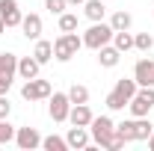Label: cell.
I'll return each instance as SVG.
<instances>
[{
    "mask_svg": "<svg viewBox=\"0 0 154 151\" xmlns=\"http://www.w3.org/2000/svg\"><path fill=\"white\" fill-rule=\"evenodd\" d=\"M134 48L142 51V54H148V51L154 48V36H151V33H136V36H134Z\"/></svg>",
    "mask_w": 154,
    "mask_h": 151,
    "instance_id": "cell-25",
    "label": "cell"
},
{
    "mask_svg": "<svg viewBox=\"0 0 154 151\" xmlns=\"http://www.w3.org/2000/svg\"><path fill=\"white\" fill-rule=\"evenodd\" d=\"M80 48H83V36H77V30L74 33H62V36L54 42V59H57V62H68V59L77 57Z\"/></svg>",
    "mask_w": 154,
    "mask_h": 151,
    "instance_id": "cell-2",
    "label": "cell"
},
{
    "mask_svg": "<svg viewBox=\"0 0 154 151\" xmlns=\"http://www.w3.org/2000/svg\"><path fill=\"white\" fill-rule=\"evenodd\" d=\"M83 15H86L89 21H104L107 6H104L101 0H86V3H83Z\"/></svg>",
    "mask_w": 154,
    "mask_h": 151,
    "instance_id": "cell-17",
    "label": "cell"
},
{
    "mask_svg": "<svg viewBox=\"0 0 154 151\" xmlns=\"http://www.w3.org/2000/svg\"><path fill=\"white\" fill-rule=\"evenodd\" d=\"M89 133H92V142L104 148V142L116 133L113 119H110V116H95V119H92V125H89Z\"/></svg>",
    "mask_w": 154,
    "mask_h": 151,
    "instance_id": "cell-6",
    "label": "cell"
},
{
    "mask_svg": "<svg viewBox=\"0 0 154 151\" xmlns=\"http://www.w3.org/2000/svg\"><path fill=\"white\" fill-rule=\"evenodd\" d=\"M128 110L134 119H142V116H148L154 110V86H139L136 95L128 101Z\"/></svg>",
    "mask_w": 154,
    "mask_h": 151,
    "instance_id": "cell-4",
    "label": "cell"
},
{
    "mask_svg": "<svg viewBox=\"0 0 154 151\" xmlns=\"http://www.w3.org/2000/svg\"><path fill=\"white\" fill-rule=\"evenodd\" d=\"M21 30H24V39H42V15L36 12H30V15H24L21 18Z\"/></svg>",
    "mask_w": 154,
    "mask_h": 151,
    "instance_id": "cell-13",
    "label": "cell"
},
{
    "mask_svg": "<svg viewBox=\"0 0 154 151\" xmlns=\"http://www.w3.org/2000/svg\"><path fill=\"white\" fill-rule=\"evenodd\" d=\"M6 30H9V27H6V21L0 18V36H3V33H6Z\"/></svg>",
    "mask_w": 154,
    "mask_h": 151,
    "instance_id": "cell-31",
    "label": "cell"
},
{
    "mask_svg": "<svg viewBox=\"0 0 154 151\" xmlns=\"http://www.w3.org/2000/svg\"><path fill=\"white\" fill-rule=\"evenodd\" d=\"M0 77H9V80L18 77V57L9 54V51L0 54Z\"/></svg>",
    "mask_w": 154,
    "mask_h": 151,
    "instance_id": "cell-16",
    "label": "cell"
},
{
    "mask_svg": "<svg viewBox=\"0 0 154 151\" xmlns=\"http://www.w3.org/2000/svg\"><path fill=\"white\" fill-rule=\"evenodd\" d=\"M148 148L154 151V133H151V136H148Z\"/></svg>",
    "mask_w": 154,
    "mask_h": 151,
    "instance_id": "cell-33",
    "label": "cell"
},
{
    "mask_svg": "<svg viewBox=\"0 0 154 151\" xmlns=\"http://www.w3.org/2000/svg\"><path fill=\"white\" fill-rule=\"evenodd\" d=\"M33 57L45 65V62H51L54 59V42H45V39H36V51H33Z\"/></svg>",
    "mask_w": 154,
    "mask_h": 151,
    "instance_id": "cell-19",
    "label": "cell"
},
{
    "mask_svg": "<svg viewBox=\"0 0 154 151\" xmlns=\"http://www.w3.org/2000/svg\"><path fill=\"white\" fill-rule=\"evenodd\" d=\"M113 27L110 24H104V21H92V27L83 33V48H92V51H98V48H104V45H110L113 42Z\"/></svg>",
    "mask_w": 154,
    "mask_h": 151,
    "instance_id": "cell-3",
    "label": "cell"
},
{
    "mask_svg": "<svg viewBox=\"0 0 154 151\" xmlns=\"http://www.w3.org/2000/svg\"><path fill=\"white\" fill-rule=\"evenodd\" d=\"M104 104H107V110L119 113V110H125V107H128V98H125V95H119V92L113 89V92L107 95V101H104Z\"/></svg>",
    "mask_w": 154,
    "mask_h": 151,
    "instance_id": "cell-24",
    "label": "cell"
},
{
    "mask_svg": "<svg viewBox=\"0 0 154 151\" xmlns=\"http://www.w3.org/2000/svg\"><path fill=\"white\" fill-rule=\"evenodd\" d=\"M9 113H12V104L6 95H0V119H9Z\"/></svg>",
    "mask_w": 154,
    "mask_h": 151,
    "instance_id": "cell-29",
    "label": "cell"
},
{
    "mask_svg": "<svg viewBox=\"0 0 154 151\" xmlns=\"http://www.w3.org/2000/svg\"><path fill=\"white\" fill-rule=\"evenodd\" d=\"M15 131H18V128H12V125H9V119H0V145L15 142Z\"/></svg>",
    "mask_w": 154,
    "mask_h": 151,
    "instance_id": "cell-27",
    "label": "cell"
},
{
    "mask_svg": "<svg viewBox=\"0 0 154 151\" xmlns=\"http://www.w3.org/2000/svg\"><path fill=\"white\" fill-rule=\"evenodd\" d=\"M68 101H71V104H89V89H86L83 83H74V86L68 89Z\"/></svg>",
    "mask_w": 154,
    "mask_h": 151,
    "instance_id": "cell-23",
    "label": "cell"
},
{
    "mask_svg": "<svg viewBox=\"0 0 154 151\" xmlns=\"http://www.w3.org/2000/svg\"><path fill=\"white\" fill-rule=\"evenodd\" d=\"M89 139H92L89 128H77V125H71V131L65 133V142H68V148H77V151L86 148V145H89Z\"/></svg>",
    "mask_w": 154,
    "mask_h": 151,
    "instance_id": "cell-11",
    "label": "cell"
},
{
    "mask_svg": "<svg viewBox=\"0 0 154 151\" xmlns=\"http://www.w3.org/2000/svg\"><path fill=\"white\" fill-rule=\"evenodd\" d=\"M48 113H51V119H54V122H68V113H71V101H68V92H54V95H51Z\"/></svg>",
    "mask_w": 154,
    "mask_h": 151,
    "instance_id": "cell-7",
    "label": "cell"
},
{
    "mask_svg": "<svg viewBox=\"0 0 154 151\" xmlns=\"http://www.w3.org/2000/svg\"><path fill=\"white\" fill-rule=\"evenodd\" d=\"M38 68H42V62H38L36 57H18V77L21 80L38 77Z\"/></svg>",
    "mask_w": 154,
    "mask_h": 151,
    "instance_id": "cell-14",
    "label": "cell"
},
{
    "mask_svg": "<svg viewBox=\"0 0 154 151\" xmlns=\"http://www.w3.org/2000/svg\"><path fill=\"white\" fill-rule=\"evenodd\" d=\"M131 24H134V18H131V12H125V9H119V12L110 15V27H113V30H131Z\"/></svg>",
    "mask_w": 154,
    "mask_h": 151,
    "instance_id": "cell-21",
    "label": "cell"
},
{
    "mask_svg": "<svg viewBox=\"0 0 154 151\" xmlns=\"http://www.w3.org/2000/svg\"><path fill=\"white\" fill-rule=\"evenodd\" d=\"M51 95H54L51 80H42V77L24 80V86H21V98H24V101H45V98H51Z\"/></svg>",
    "mask_w": 154,
    "mask_h": 151,
    "instance_id": "cell-5",
    "label": "cell"
},
{
    "mask_svg": "<svg viewBox=\"0 0 154 151\" xmlns=\"http://www.w3.org/2000/svg\"><path fill=\"white\" fill-rule=\"evenodd\" d=\"M92 110H89V104H71V113H68V122L77 125V128H89L92 125Z\"/></svg>",
    "mask_w": 154,
    "mask_h": 151,
    "instance_id": "cell-12",
    "label": "cell"
},
{
    "mask_svg": "<svg viewBox=\"0 0 154 151\" xmlns=\"http://www.w3.org/2000/svg\"><path fill=\"white\" fill-rule=\"evenodd\" d=\"M113 45L122 51V54L134 51V33H131V30H116L113 33Z\"/></svg>",
    "mask_w": 154,
    "mask_h": 151,
    "instance_id": "cell-18",
    "label": "cell"
},
{
    "mask_svg": "<svg viewBox=\"0 0 154 151\" xmlns=\"http://www.w3.org/2000/svg\"><path fill=\"white\" fill-rule=\"evenodd\" d=\"M15 145L21 151H36V148H42V133L36 128H18L15 131Z\"/></svg>",
    "mask_w": 154,
    "mask_h": 151,
    "instance_id": "cell-8",
    "label": "cell"
},
{
    "mask_svg": "<svg viewBox=\"0 0 154 151\" xmlns=\"http://www.w3.org/2000/svg\"><path fill=\"white\" fill-rule=\"evenodd\" d=\"M113 89H116L119 95H125V98L131 101V98L136 95V89H139V83H136L134 77H122V80H116V86H113Z\"/></svg>",
    "mask_w": 154,
    "mask_h": 151,
    "instance_id": "cell-20",
    "label": "cell"
},
{
    "mask_svg": "<svg viewBox=\"0 0 154 151\" xmlns=\"http://www.w3.org/2000/svg\"><path fill=\"white\" fill-rule=\"evenodd\" d=\"M45 9H48L51 15H62V12L68 9V0H45Z\"/></svg>",
    "mask_w": 154,
    "mask_h": 151,
    "instance_id": "cell-28",
    "label": "cell"
},
{
    "mask_svg": "<svg viewBox=\"0 0 154 151\" xmlns=\"http://www.w3.org/2000/svg\"><path fill=\"white\" fill-rule=\"evenodd\" d=\"M119 59H122V51H119L116 45H104V48H98V62H101V68H116Z\"/></svg>",
    "mask_w": 154,
    "mask_h": 151,
    "instance_id": "cell-15",
    "label": "cell"
},
{
    "mask_svg": "<svg viewBox=\"0 0 154 151\" xmlns=\"http://www.w3.org/2000/svg\"><path fill=\"white\" fill-rule=\"evenodd\" d=\"M116 131L125 136V142H142L154 133V125L148 122V116H142V119H128V122L116 125Z\"/></svg>",
    "mask_w": 154,
    "mask_h": 151,
    "instance_id": "cell-1",
    "label": "cell"
},
{
    "mask_svg": "<svg viewBox=\"0 0 154 151\" xmlns=\"http://www.w3.org/2000/svg\"><path fill=\"white\" fill-rule=\"evenodd\" d=\"M0 18L6 21V27H21L24 12L18 9V3H15V0H0Z\"/></svg>",
    "mask_w": 154,
    "mask_h": 151,
    "instance_id": "cell-10",
    "label": "cell"
},
{
    "mask_svg": "<svg viewBox=\"0 0 154 151\" xmlns=\"http://www.w3.org/2000/svg\"><path fill=\"white\" fill-rule=\"evenodd\" d=\"M86 0H68V6H83Z\"/></svg>",
    "mask_w": 154,
    "mask_h": 151,
    "instance_id": "cell-32",
    "label": "cell"
},
{
    "mask_svg": "<svg viewBox=\"0 0 154 151\" xmlns=\"http://www.w3.org/2000/svg\"><path fill=\"white\" fill-rule=\"evenodd\" d=\"M77 30V15L74 12H62L59 15V33H74Z\"/></svg>",
    "mask_w": 154,
    "mask_h": 151,
    "instance_id": "cell-26",
    "label": "cell"
},
{
    "mask_svg": "<svg viewBox=\"0 0 154 151\" xmlns=\"http://www.w3.org/2000/svg\"><path fill=\"white\" fill-rule=\"evenodd\" d=\"M42 148H45V151H65L68 142H65V136L51 133V136H42Z\"/></svg>",
    "mask_w": 154,
    "mask_h": 151,
    "instance_id": "cell-22",
    "label": "cell"
},
{
    "mask_svg": "<svg viewBox=\"0 0 154 151\" xmlns=\"http://www.w3.org/2000/svg\"><path fill=\"white\" fill-rule=\"evenodd\" d=\"M9 89H12V80L9 77H0V95H9Z\"/></svg>",
    "mask_w": 154,
    "mask_h": 151,
    "instance_id": "cell-30",
    "label": "cell"
},
{
    "mask_svg": "<svg viewBox=\"0 0 154 151\" xmlns=\"http://www.w3.org/2000/svg\"><path fill=\"white\" fill-rule=\"evenodd\" d=\"M134 80L139 83V86H154V62L148 57H142L134 65Z\"/></svg>",
    "mask_w": 154,
    "mask_h": 151,
    "instance_id": "cell-9",
    "label": "cell"
}]
</instances>
